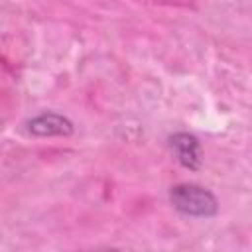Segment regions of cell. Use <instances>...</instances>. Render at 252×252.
Listing matches in <instances>:
<instances>
[{"label":"cell","instance_id":"6da1fadb","mask_svg":"<svg viewBox=\"0 0 252 252\" xmlns=\"http://www.w3.org/2000/svg\"><path fill=\"white\" fill-rule=\"evenodd\" d=\"M169 201L181 215H187V217L209 219V217H215L219 211L217 197L209 189L195 183H179L171 187Z\"/></svg>","mask_w":252,"mask_h":252},{"label":"cell","instance_id":"7a4b0ae2","mask_svg":"<svg viewBox=\"0 0 252 252\" xmlns=\"http://www.w3.org/2000/svg\"><path fill=\"white\" fill-rule=\"evenodd\" d=\"M28 130L33 136L39 138H51V136H71L75 126L73 122L57 112H41L28 120Z\"/></svg>","mask_w":252,"mask_h":252},{"label":"cell","instance_id":"3957f363","mask_svg":"<svg viewBox=\"0 0 252 252\" xmlns=\"http://www.w3.org/2000/svg\"><path fill=\"white\" fill-rule=\"evenodd\" d=\"M169 146L177 158V161L187 169H199L201 167V144L199 140L189 132H177L169 138Z\"/></svg>","mask_w":252,"mask_h":252}]
</instances>
